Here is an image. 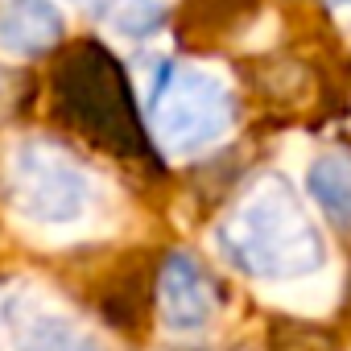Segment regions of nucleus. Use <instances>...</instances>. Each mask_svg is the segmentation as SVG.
Wrapping results in <instances>:
<instances>
[{
  "label": "nucleus",
  "mask_w": 351,
  "mask_h": 351,
  "mask_svg": "<svg viewBox=\"0 0 351 351\" xmlns=\"http://www.w3.org/2000/svg\"><path fill=\"white\" fill-rule=\"evenodd\" d=\"M5 330L13 351H108L71 310L46 293H17L5 302Z\"/></svg>",
  "instance_id": "nucleus-4"
},
{
  "label": "nucleus",
  "mask_w": 351,
  "mask_h": 351,
  "mask_svg": "<svg viewBox=\"0 0 351 351\" xmlns=\"http://www.w3.org/2000/svg\"><path fill=\"white\" fill-rule=\"evenodd\" d=\"M58 0H0V54L38 58L62 42Z\"/></svg>",
  "instance_id": "nucleus-6"
},
{
  "label": "nucleus",
  "mask_w": 351,
  "mask_h": 351,
  "mask_svg": "<svg viewBox=\"0 0 351 351\" xmlns=\"http://www.w3.org/2000/svg\"><path fill=\"white\" fill-rule=\"evenodd\" d=\"M66 5H83V9H91V5H108V0H66Z\"/></svg>",
  "instance_id": "nucleus-10"
},
{
  "label": "nucleus",
  "mask_w": 351,
  "mask_h": 351,
  "mask_svg": "<svg viewBox=\"0 0 351 351\" xmlns=\"http://www.w3.org/2000/svg\"><path fill=\"white\" fill-rule=\"evenodd\" d=\"M0 191H5V203L17 219H25L29 228H50V232L87 223L99 203L95 173L71 149L46 136L17 141L5 153Z\"/></svg>",
  "instance_id": "nucleus-2"
},
{
  "label": "nucleus",
  "mask_w": 351,
  "mask_h": 351,
  "mask_svg": "<svg viewBox=\"0 0 351 351\" xmlns=\"http://www.w3.org/2000/svg\"><path fill=\"white\" fill-rule=\"evenodd\" d=\"M236 124L232 79L215 62H178L169 66L149 104V128L161 153L199 157L228 141Z\"/></svg>",
  "instance_id": "nucleus-3"
},
{
  "label": "nucleus",
  "mask_w": 351,
  "mask_h": 351,
  "mask_svg": "<svg viewBox=\"0 0 351 351\" xmlns=\"http://www.w3.org/2000/svg\"><path fill=\"white\" fill-rule=\"evenodd\" d=\"M215 244L236 273L265 285L302 281L326 265V240L285 173H261L219 219Z\"/></svg>",
  "instance_id": "nucleus-1"
},
{
  "label": "nucleus",
  "mask_w": 351,
  "mask_h": 351,
  "mask_svg": "<svg viewBox=\"0 0 351 351\" xmlns=\"http://www.w3.org/2000/svg\"><path fill=\"white\" fill-rule=\"evenodd\" d=\"M165 5L169 0H108V17H112V29L128 38H145L149 29H157Z\"/></svg>",
  "instance_id": "nucleus-8"
},
{
  "label": "nucleus",
  "mask_w": 351,
  "mask_h": 351,
  "mask_svg": "<svg viewBox=\"0 0 351 351\" xmlns=\"http://www.w3.org/2000/svg\"><path fill=\"white\" fill-rule=\"evenodd\" d=\"M326 9L343 29H351V0H326Z\"/></svg>",
  "instance_id": "nucleus-9"
},
{
  "label": "nucleus",
  "mask_w": 351,
  "mask_h": 351,
  "mask_svg": "<svg viewBox=\"0 0 351 351\" xmlns=\"http://www.w3.org/2000/svg\"><path fill=\"white\" fill-rule=\"evenodd\" d=\"M219 310L211 273L191 252H169L157 273V314L169 330H203Z\"/></svg>",
  "instance_id": "nucleus-5"
},
{
  "label": "nucleus",
  "mask_w": 351,
  "mask_h": 351,
  "mask_svg": "<svg viewBox=\"0 0 351 351\" xmlns=\"http://www.w3.org/2000/svg\"><path fill=\"white\" fill-rule=\"evenodd\" d=\"M306 191L330 223L351 228V153H318L306 169Z\"/></svg>",
  "instance_id": "nucleus-7"
}]
</instances>
